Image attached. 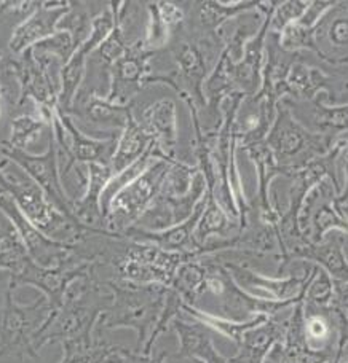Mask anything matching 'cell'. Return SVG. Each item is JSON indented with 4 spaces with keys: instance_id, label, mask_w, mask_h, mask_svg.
Instances as JSON below:
<instances>
[{
    "instance_id": "cell-1",
    "label": "cell",
    "mask_w": 348,
    "mask_h": 363,
    "mask_svg": "<svg viewBox=\"0 0 348 363\" xmlns=\"http://www.w3.org/2000/svg\"><path fill=\"white\" fill-rule=\"evenodd\" d=\"M0 186L10 193L24 217L38 231L56 242L75 245L92 233L99 231L87 228L61 213L50 203L42 188L16 163L5 157L0 163Z\"/></svg>"
},
{
    "instance_id": "cell-2",
    "label": "cell",
    "mask_w": 348,
    "mask_h": 363,
    "mask_svg": "<svg viewBox=\"0 0 348 363\" xmlns=\"http://www.w3.org/2000/svg\"><path fill=\"white\" fill-rule=\"evenodd\" d=\"M112 291V303L101 315V328H134L139 335V345L144 346L162 317L170 289L158 284H134L121 279L104 281Z\"/></svg>"
},
{
    "instance_id": "cell-3",
    "label": "cell",
    "mask_w": 348,
    "mask_h": 363,
    "mask_svg": "<svg viewBox=\"0 0 348 363\" xmlns=\"http://www.w3.org/2000/svg\"><path fill=\"white\" fill-rule=\"evenodd\" d=\"M15 289L6 285L5 303L0 309V357L16 355L19 359H36L34 336L53 313L45 296L31 304H19L15 300Z\"/></svg>"
},
{
    "instance_id": "cell-4",
    "label": "cell",
    "mask_w": 348,
    "mask_h": 363,
    "mask_svg": "<svg viewBox=\"0 0 348 363\" xmlns=\"http://www.w3.org/2000/svg\"><path fill=\"white\" fill-rule=\"evenodd\" d=\"M210 35L211 34H203V32L200 37L179 35L176 40L170 43V53L176 64V70L170 75L151 82L168 83L189 102L190 108L195 110L197 104L200 106L205 104L203 85L210 74V62L212 48H214V42L211 40Z\"/></svg>"
},
{
    "instance_id": "cell-5",
    "label": "cell",
    "mask_w": 348,
    "mask_h": 363,
    "mask_svg": "<svg viewBox=\"0 0 348 363\" xmlns=\"http://www.w3.org/2000/svg\"><path fill=\"white\" fill-rule=\"evenodd\" d=\"M173 161L162 158L156 160L149 169L115 194L104 212L107 231L124 235L128 228H131L138 222L139 217L160 193Z\"/></svg>"
},
{
    "instance_id": "cell-6",
    "label": "cell",
    "mask_w": 348,
    "mask_h": 363,
    "mask_svg": "<svg viewBox=\"0 0 348 363\" xmlns=\"http://www.w3.org/2000/svg\"><path fill=\"white\" fill-rule=\"evenodd\" d=\"M195 258L192 254H179L160 249L156 244H131L121 254H115L109 263L114 264L121 281L134 284L171 285L180 264Z\"/></svg>"
},
{
    "instance_id": "cell-7",
    "label": "cell",
    "mask_w": 348,
    "mask_h": 363,
    "mask_svg": "<svg viewBox=\"0 0 348 363\" xmlns=\"http://www.w3.org/2000/svg\"><path fill=\"white\" fill-rule=\"evenodd\" d=\"M0 212L10 220L11 225L15 226L23 244L28 249L32 260L43 268H58L70 262H85L77 254L74 245H67L62 242H56L38 231L32 225L24 213L19 211L15 201L10 196V193L5 188L0 186ZM88 263V262H87Z\"/></svg>"
},
{
    "instance_id": "cell-8",
    "label": "cell",
    "mask_w": 348,
    "mask_h": 363,
    "mask_svg": "<svg viewBox=\"0 0 348 363\" xmlns=\"http://www.w3.org/2000/svg\"><path fill=\"white\" fill-rule=\"evenodd\" d=\"M0 155L21 167V169L42 188L43 193L47 194L50 203L53 204L58 211L64 213L66 217L75 220L74 201L67 196V193L64 190L62 182H61L55 138L47 150L38 155L13 150V148H9L0 142Z\"/></svg>"
},
{
    "instance_id": "cell-9",
    "label": "cell",
    "mask_w": 348,
    "mask_h": 363,
    "mask_svg": "<svg viewBox=\"0 0 348 363\" xmlns=\"http://www.w3.org/2000/svg\"><path fill=\"white\" fill-rule=\"evenodd\" d=\"M94 264L96 263L77 260L58 268H43L31 258L16 276H11L9 279V285L15 290L23 287V285L24 287L26 285H31V287L38 289L43 294V296L47 298L53 311H56L61 306L62 296L66 294L69 284L82 274H85Z\"/></svg>"
},
{
    "instance_id": "cell-10",
    "label": "cell",
    "mask_w": 348,
    "mask_h": 363,
    "mask_svg": "<svg viewBox=\"0 0 348 363\" xmlns=\"http://www.w3.org/2000/svg\"><path fill=\"white\" fill-rule=\"evenodd\" d=\"M70 118L74 120L75 125L79 123H85L92 133L88 135L92 138L93 133H102L109 134L111 138H119V134L114 131L126 128L128 121L133 118L131 106H119L107 101L104 96H99L93 89L80 88L79 93L75 96V101L72 104L69 113Z\"/></svg>"
},
{
    "instance_id": "cell-11",
    "label": "cell",
    "mask_w": 348,
    "mask_h": 363,
    "mask_svg": "<svg viewBox=\"0 0 348 363\" xmlns=\"http://www.w3.org/2000/svg\"><path fill=\"white\" fill-rule=\"evenodd\" d=\"M153 55L156 51L144 48V40L128 48L126 53L109 69L111 86L104 96L106 99L119 104V106H126V102L143 88V85H146Z\"/></svg>"
},
{
    "instance_id": "cell-12",
    "label": "cell",
    "mask_w": 348,
    "mask_h": 363,
    "mask_svg": "<svg viewBox=\"0 0 348 363\" xmlns=\"http://www.w3.org/2000/svg\"><path fill=\"white\" fill-rule=\"evenodd\" d=\"M70 2H38L36 11L19 23L9 42L11 55L19 56L36 43L58 32V23L66 15Z\"/></svg>"
},
{
    "instance_id": "cell-13",
    "label": "cell",
    "mask_w": 348,
    "mask_h": 363,
    "mask_svg": "<svg viewBox=\"0 0 348 363\" xmlns=\"http://www.w3.org/2000/svg\"><path fill=\"white\" fill-rule=\"evenodd\" d=\"M139 125L151 135L162 160H176L174 150L178 142L176 106L171 99H158L147 107Z\"/></svg>"
},
{
    "instance_id": "cell-14",
    "label": "cell",
    "mask_w": 348,
    "mask_h": 363,
    "mask_svg": "<svg viewBox=\"0 0 348 363\" xmlns=\"http://www.w3.org/2000/svg\"><path fill=\"white\" fill-rule=\"evenodd\" d=\"M51 139H53L51 123L45 121L38 115L23 113L11 118L9 138L0 142L13 150L34 155L36 145H40L43 140L50 142Z\"/></svg>"
},
{
    "instance_id": "cell-15",
    "label": "cell",
    "mask_w": 348,
    "mask_h": 363,
    "mask_svg": "<svg viewBox=\"0 0 348 363\" xmlns=\"http://www.w3.org/2000/svg\"><path fill=\"white\" fill-rule=\"evenodd\" d=\"M153 140L149 134L144 131V128L139 125V121L133 118L128 121L126 128L121 131L117 148L111 160V167L115 174L125 171L128 166L136 163L139 158H143L146 152L149 150Z\"/></svg>"
},
{
    "instance_id": "cell-16",
    "label": "cell",
    "mask_w": 348,
    "mask_h": 363,
    "mask_svg": "<svg viewBox=\"0 0 348 363\" xmlns=\"http://www.w3.org/2000/svg\"><path fill=\"white\" fill-rule=\"evenodd\" d=\"M307 140L308 138L305 133L295 125L286 110L285 112L281 110L268 139V145L276 153V158H294L295 155L304 150Z\"/></svg>"
},
{
    "instance_id": "cell-17",
    "label": "cell",
    "mask_w": 348,
    "mask_h": 363,
    "mask_svg": "<svg viewBox=\"0 0 348 363\" xmlns=\"http://www.w3.org/2000/svg\"><path fill=\"white\" fill-rule=\"evenodd\" d=\"M31 255L11 222L0 212V271H9L10 277L16 276Z\"/></svg>"
},
{
    "instance_id": "cell-18",
    "label": "cell",
    "mask_w": 348,
    "mask_h": 363,
    "mask_svg": "<svg viewBox=\"0 0 348 363\" xmlns=\"http://www.w3.org/2000/svg\"><path fill=\"white\" fill-rule=\"evenodd\" d=\"M92 4L87 2H70L69 10L66 15L61 18V21L58 23V30L67 32L72 37L75 48L79 50L83 42L87 40L89 32H92L93 18L98 13L92 11Z\"/></svg>"
},
{
    "instance_id": "cell-19",
    "label": "cell",
    "mask_w": 348,
    "mask_h": 363,
    "mask_svg": "<svg viewBox=\"0 0 348 363\" xmlns=\"http://www.w3.org/2000/svg\"><path fill=\"white\" fill-rule=\"evenodd\" d=\"M251 5L256 4H236L225 6L217 2H203L200 4L197 9V28L203 32V34H212L219 26H221L225 19H230L232 16L238 15L243 10L251 9Z\"/></svg>"
},
{
    "instance_id": "cell-20",
    "label": "cell",
    "mask_w": 348,
    "mask_h": 363,
    "mask_svg": "<svg viewBox=\"0 0 348 363\" xmlns=\"http://www.w3.org/2000/svg\"><path fill=\"white\" fill-rule=\"evenodd\" d=\"M61 363H107L117 347L96 340L94 345H61Z\"/></svg>"
},
{
    "instance_id": "cell-21",
    "label": "cell",
    "mask_w": 348,
    "mask_h": 363,
    "mask_svg": "<svg viewBox=\"0 0 348 363\" xmlns=\"http://www.w3.org/2000/svg\"><path fill=\"white\" fill-rule=\"evenodd\" d=\"M34 48L61 57L64 64H67L70 57H72L77 51L72 37H70V34H67V32H62V30H58L55 35H51L48 38H45V40L36 43Z\"/></svg>"
},
{
    "instance_id": "cell-22",
    "label": "cell",
    "mask_w": 348,
    "mask_h": 363,
    "mask_svg": "<svg viewBox=\"0 0 348 363\" xmlns=\"http://www.w3.org/2000/svg\"><path fill=\"white\" fill-rule=\"evenodd\" d=\"M315 258L320 260L321 263H325L334 276L344 279V281H348V267L337 244L332 242V244L325 245V247H321L317 252Z\"/></svg>"
},
{
    "instance_id": "cell-23",
    "label": "cell",
    "mask_w": 348,
    "mask_h": 363,
    "mask_svg": "<svg viewBox=\"0 0 348 363\" xmlns=\"http://www.w3.org/2000/svg\"><path fill=\"white\" fill-rule=\"evenodd\" d=\"M308 4H302V2H286L281 6H278V10L275 11V16H270V24H273V29L276 30H283L286 26L291 24L294 19H300V16L304 15V11L307 10Z\"/></svg>"
}]
</instances>
